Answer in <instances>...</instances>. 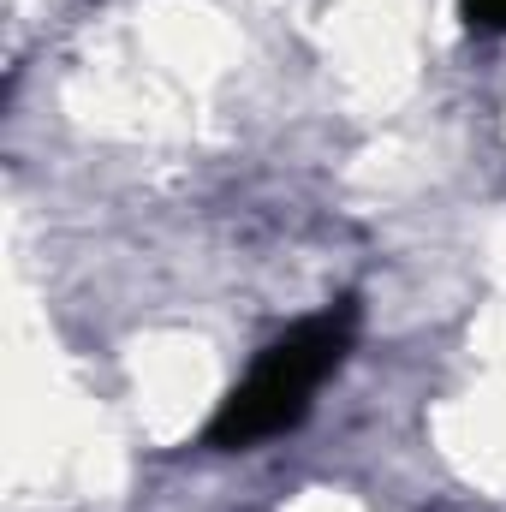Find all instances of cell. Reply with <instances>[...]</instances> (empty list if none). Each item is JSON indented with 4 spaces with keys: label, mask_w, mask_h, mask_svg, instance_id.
Instances as JSON below:
<instances>
[{
    "label": "cell",
    "mask_w": 506,
    "mask_h": 512,
    "mask_svg": "<svg viewBox=\"0 0 506 512\" xmlns=\"http://www.w3.org/2000/svg\"><path fill=\"white\" fill-rule=\"evenodd\" d=\"M465 18L483 24V30H501L506 36V0H465Z\"/></svg>",
    "instance_id": "cell-2"
},
{
    "label": "cell",
    "mask_w": 506,
    "mask_h": 512,
    "mask_svg": "<svg viewBox=\"0 0 506 512\" xmlns=\"http://www.w3.org/2000/svg\"><path fill=\"white\" fill-rule=\"evenodd\" d=\"M352 340H358V298H340L322 316H304L298 328H286L274 346H262L251 376L221 399L203 441L215 453H245V447H262V441L298 429L316 387L346 364Z\"/></svg>",
    "instance_id": "cell-1"
}]
</instances>
